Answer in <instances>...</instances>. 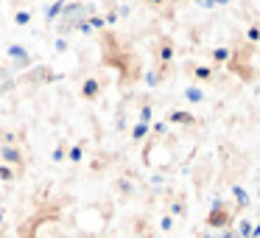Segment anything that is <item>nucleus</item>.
<instances>
[{"mask_svg": "<svg viewBox=\"0 0 260 238\" xmlns=\"http://www.w3.org/2000/svg\"><path fill=\"white\" fill-rule=\"evenodd\" d=\"M221 238H235V235H232V232H224V235H221Z\"/></svg>", "mask_w": 260, "mask_h": 238, "instance_id": "28", "label": "nucleus"}, {"mask_svg": "<svg viewBox=\"0 0 260 238\" xmlns=\"http://www.w3.org/2000/svg\"><path fill=\"white\" fill-rule=\"evenodd\" d=\"M98 93H101V81L98 79H87L84 84H81V96H84L87 101H95Z\"/></svg>", "mask_w": 260, "mask_h": 238, "instance_id": "6", "label": "nucleus"}, {"mask_svg": "<svg viewBox=\"0 0 260 238\" xmlns=\"http://www.w3.org/2000/svg\"><path fill=\"white\" fill-rule=\"evenodd\" d=\"M199 6H204V9H213L215 6V0H196Z\"/></svg>", "mask_w": 260, "mask_h": 238, "instance_id": "26", "label": "nucleus"}, {"mask_svg": "<svg viewBox=\"0 0 260 238\" xmlns=\"http://www.w3.org/2000/svg\"><path fill=\"white\" fill-rule=\"evenodd\" d=\"M232 56V51H230V48H226V45H221V48H215V51H213V62H226V59H230Z\"/></svg>", "mask_w": 260, "mask_h": 238, "instance_id": "14", "label": "nucleus"}, {"mask_svg": "<svg viewBox=\"0 0 260 238\" xmlns=\"http://www.w3.org/2000/svg\"><path fill=\"white\" fill-rule=\"evenodd\" d=\"M146 135H148V126L146 124H135V126H132V140H135V143L146 140Z\"/></svg>", "mask_w": 260, "mask_h": 238, "instance_id": "11", "label": "nucleus"}, {"mask_svg": "<svg viewBox=\"0 0 260 238\" xmlns=\"http://www.w3.org/2000/svg\"><path fill=\"white\" fill-rule=\"evenodd\" d=\"M157 59H159L162 65H171V62H174V45H171V40H162V42H159Z\"/></svg>", "mask_w": 260, "mask_h": 238, "instance_id": "7", "label": "nucleus"}, {"mask_svg": "<svg viewBox=\"0 0 260 238\" xmlns=\"http://www.w3.org/2000/svg\"><path fill=\"white\" fill-rule=\"evenodd\" d=\"M118 23V12H109L107 17H104V25H115Z\"/></svg>", "mask_w": 260, "mask_h": 238, "instance_id": "24", "label": "nucleus"}, {"mask_svg": "<svg viewBox=\"0 0 260 238\" xmlns=\"http://www.w3.org/2000/svg\"><path fill=\"white\" fill-rule=\"evenodd\" d=\"M90 12H92V9L90 6H81V3H73V6H70V3H64V12H62V23L64 25H59V31H62V34L76 31L87 20L84 14H90Z\"/></svg>", "mask_w": 260, "mask_h": 238, "instance_id": "1", "label": "nucleus"}, {"mask_svg": "<svg viewBox=\"0 0 260 238\" xmlns=\"http://www.w3.org/2000/svg\"><path fill=\"white\" fill-rule=\"evenodd\" d=\"M0 65H3V56H0Z\"/></svg>", "mask_w": 260, "mask_h": 238, "instance_id": "29", "label": "nucleus"}, {"mask_svg": "<svg viewBox=\"0 0 260 238\" xmlns=\"http://www.w3.org/2000/svg\"><path fill=\"white\" fill-rule=\"evenodd\" d=\"M168 118L174 121V124H193V121H196L190 112H179V109H174V112H171Z\"/></svg>", "mask_w": 260, "mask_h": 238, "instance_id": "12", "label": "nucleus"}, {"mask_svg": "<svg viewBox=\"0 0 260 238\" xmlns=\"http://www.w3.org/2000/svg\"><path fill=\"white\" fill-rule=\"evenodd\" d=\"M64 3H68V0H53L51 6L45 9V20H48V23H53V20H56L59 14L64 12Z\"/></svg>", "mask_w": 260, "mask_h": 238, "instance_id": "8", "label": "nucleus"}, {"mask_svg": "<svg viewBox=\"0 0 260 238\" xmlns=\"http://www.w3.org/2000/svg\"><path fill=\"white\" fill-rule=\"evenodd\" d=\"M246 40L249 42H260V25H249V28H246Z\"/></svg>", "mask_w": 260, "mask_h": 238, "instance_id": "17", "label": "nucleus"}, {"mask_svg": "<svg viewBox=\"0 0 260 238\" xmlns=\"http://www.w3.org/2000/svg\"><path fill=\"white\" fill-rule=\"evenodd\" d=\"M185 101H190V104H202L204 101V90L202 87H185Z\"/></svg>", "mask_w": 260, "mask_h": 238, "instance_id": "9", "label": "nucleus"}, {"mask_svg": "<svg viewBox=\"0 0 260 238\" xmlns=\"http://www.w3.org/2000/svg\"><path fill=\"white\" fill-rule=\"evenodd\" d=\"M146 81H148L151 87H157V84H159V70H148V73H146Z\"/></svg>", "mask_w": 260, "mask_h": 238, "instance_id": "20", "label": "nucleus"}, {"mask_svg": "<svg viewBox=\"0 0 260 238\" xmlns=\"http://www.w3.org/2000/svg\"><path fill=\"white\" fill-rule=\"evenodd\" d=\"M51 160H53V163H62V160H64V148H62V146H59V148H53Z\"/></svg>", "mask_w": 260, "mask_h": 238, "instance_id": "23", "label": "nucleus"}, {"mask_svg": "<svg viewBox=\"0 0 260 238\" xmlns=\"http://www.w3.org/2000/svg\"><path fill=\"white\" fill-rule=\"evenodd\" d=\"M87 25H90L92 31H101L104 28V17H87Z\"/></svg>", "mask_w": 260, "mask_h": 238, "instance_id": "19", "label": "nucleus"}, {"mask_svg": "<svg viewBox=\"0 0 260 238\" xmlns=\"http://www.w3.org/2000/svg\"><path fill=\"white\" fill-rule=\"evenodd\" d=\"M190 73L196 76L199 81H210V79H213V68H204V65H193Z\"/></svg>", "mask_w": 260, "mask_h": 238, "instance_id": "10", "label": "nucleus"}, {"mask_svg": "<svg viewBox=\"0 0 260 238\" xmlns=\"http://www.w3.org/2000/svg\"><path fill=\"white\" fill-rule=\"evenodd\" d=\"M151 115H154V109L148 107V104H143V107H140V121H137V124H146V126H148V121H151Z\"/></svg>", "mask_w": 260, "mask_h": 238, "instance_id": "16", "label": "nucleus"}, {"mask_svg": "<svg viewBox=\"0 0 260 238\" xmlns=\"http://www.w3.org/2000/svg\"><path fill=\"white\" fill-rule=\"evenodd\" d=\"M28 23H31V12L20 9V12L14 14V25H20V28H23V25H28Z\"/></svg>", "mask_w": 260, "mask_h": 238, "instance_id": "15", "label": "nucleus"}, {"mask_svg": "<svg viewBox=\"0 0 260 238\" xmlns=\"http://www.w3.org/2000/svg\"><path fill=\"white\" fill-rule=\"evenodd\" d=\"M6 56L14 59V68H17V70L31 68V53H28V48H25V45H9L6 48Z\"/></svg>", "mask_w": 260, "mask_h": 238, "instance_id": "2", "label": "nucleus"}, {"mask_svg": "<svg viewBox=\"0 0 260 238\" xmlns=\"http://www.w3.org/2000/svg\"><path fill=\"white\" fill-rule=\"evenodd\" d=\"M81 157H84V152H81V146H70V152H68V160H73V163H79Z\"/></svg>", "mask_w": 260, "mask_h": 238, "instance_id": "18", "label": "nucleus"}, {"mask_svg": "<svg viewBox=\"0 0 260 238\" xmlns=\"http://www.w3.org/2000/svg\"><path fill=\"white\" fill-rule=\"evenodd\" d=\"M154 132H157L159 137H165V135H168V124H165V121H159V124H154Z\"/></svg>", "mask_w": 260, "mask_h": 238, "instance_id": "22", "label": "nucleus"}, {"mask_svg": "<svg viewBox=\"0 0 260 238\" xmlns=\"http://www.w3.org/2000/svg\"><path fill=\"white\" fill-rule=\"evenodd\" d=\"M0 157H3L6 165H20L23 163V154H20L14 146H0Z\"/></svg>", "mask_w": 260, "mask_h": 238, "instance_id": "5", "label": "nucleus"}, {"mask_svg": "<svg viewBox=\"0 0 260 238\" xmlns=\"http://www.w3.org/2000/svg\"><path fill=\"white\" fill-rule=\"evenodd\" d=\"M230 191H232V196H235V199H238V204H241V207H246V204H249V193H246V191H243V188H241V185H232V188H230Z\"/></svg>", "mask_w": 260, "mask_h": 238, "instance_id": "13", "label": "nucleus"}, {"mask_svg": "<svg viewBox=\"0 0 260 238\" xmlns=\"http://www.w3.org/2000/svg\"><path fill=\"white\" fill-rule=\"evenodd\" d=\"M146 3H148V6H162L165 0H146Z\"/></svg>", "mask_w": 260, "mask_h": 238, "instance_id": "27", "label": "nucleus"}, {"mask_svg": "<svg viewBox=\"0 0 260 238\" xmlns=\"http://www.w3.org/2000/svg\"><path fill=\"white\" fill-rule=\"evenodd\" d=\"M252 232V227H249V221H241V235H249Z\"/></svg>", "mask_w": 260, "mask_h": 238, "instance_id": "25", "label": "nucleus"}, {"mask_svg": "<svg viewBox=\"0 0 260 238\" xmlns=\"http://www.w3.org/2000/svg\"><path fill=\"white\" fill-rule=\"evenodd\" d=\"M56 76L51 73V68H45V65H40V68H28V73H25V81H31V84H42V81H53Z\"/></svg>", "mask_w": 260, "mask_h": 238, "instance_id": "3", "label": "nucleus"}, {"mask_svg": "<svg viewBox=\"0 0 260 238\" xmlns=\"http://www.w3.org/2000/svg\"><path fill=\"white\" fill-rule=\"evenodd\" d=\"M0 180H14V171L12 168H9V165H3V163H0Z\"/></svg>", "mask_w": 260, "mask_h": 238, "instance_id": "21", "label": "nucleus"}, {"mask_svg": "<svg viewBox=\"0 0 260 238\" xmlns=\"http://www.w3.org/2000/svg\"><path fill=\"white\" fill-rule=\"evenodd\" d=\"M207 224H213V227L230 224V213H224V202H213V213L207 216Z\"/></svg>", "mask_w": 260, "mask_h": 238, "instance_id": "4", "label": "nucleus"}]
</instances>
